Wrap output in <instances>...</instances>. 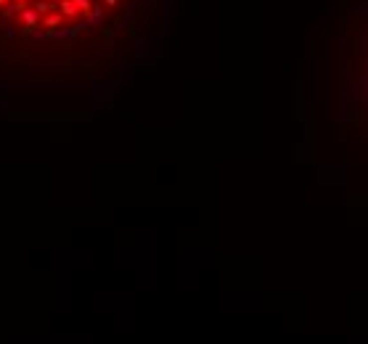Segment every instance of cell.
Segmentation results:
<instances>
[{
  "label": "cell",
  "mask_w": 368,
  "mask_h": 344,
  "mask_svg": "<svg viewBox=\"0 0 368 344\" xmlns=\"http://www.w3.org/2000/svg\"><path fill=\"white\" fill-rule=\"evenodd\" d=\"M61 24H64V16L58 13V11H51V13H45L43 19H40V27H45L48 32L56 29V27H61Z\"/></svg>",
  "instance_id": "1"
},
{
  "label": "cell",
  "mask_w": 368,
  "mask_h": 344,
  "mask_svg": "<svg viewBox=\"0 0 368 344\" xmlns=\"http://www.w3.org/2000/svg\"><path fill=\"white\" fill-rule=\"evenodd\" d=\"M21 21H24V32H32L35 27H40V16L32 8H24L21 11Z\"/></svg>",
  "instance_id": "2"
},
{
  "label": "cell",
  "mask_w": 368,
  "mask_h": 344,
  "mask_svg": "<svg viewBox=\"0 0 368 344\" xmlns=\"http://www.w3.org/2000/svg\"><path fill=\"white\" fill-rule=\"evenodd\" d=\"M58 13H61L64 16V19H77V8H74V3H72V0H58Z\"/></svg>",
  "instance_id": "3"
},
{
  "label": "cell",
  "mask_w": 368,
  "mask_h": 344,
  "mask_svg": "<svg viewBox=\"0 0 368 344\" xmlns=\"http://www.w3.org/2000/svg\"><path fill=\"white\" fill-rule=\"evenodd\" d=\"M74 3V8H77V11H82V13H88L90 8H93V0H72Z\"/></svg>",
  "instance_id": "4"
},
{
  "label": "cell",
  "mask_w": 368,
  "mask_h": 344,
  "mask_svg": "<svg viewBox=\"0 0 368 344\" xmlns=\"http://www.w3.org/2000/svg\"><path fill=\"white\" fill-rule=\"evenodd\" d=\"M13 3H19V5H29V0H13Z\"/></svg>",
  "instance_id": "5"
},
{
  "label": "cell",
  "mask_w": 368,
  "mask_h": 344,
  "mask_svg": "<svg viewBox=\"0 0 368 344\" xmlns=\"http://www.w3.org/2000/svg\"><path fill=\"white\" fill-rule=\"evenodd\" d=\"M104 3H106V5H117V0H104Z\"/></svg>",
  "instance_id": "6"
},
{
  "label": "cell",
  "mask_w": 368,
  "mask_h": 344,
  "mask_svg": "<svg viewBox=\"0 0 368 344\" xmlns=\"http://www.w3.org/2000/svg\"><path fill=\"white\" fill-rule=\"evenodd\" d=\"M5 3H8V0H0V5H5Z\"/></svg>",
  "instance_id": "7"
},
{
  "label": "cell",
  "mask_w": 368,
  "mask_h": 344,
  "mask_svg": "<svg viewBox=\"0 0 368 344\" xmlns=\"http://www.w3.org/2000/svg\"><path fill=\"white\" fill-rule=\"evenodd\" d=\"M51 3H53V5H56V3H58V0H51Z\"/></svg>",
  "instance_id": "8"
}]
</instances>
